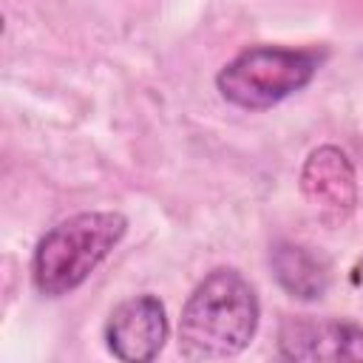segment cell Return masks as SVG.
Wrapping results in <instances>:
<instances>
[{
  "label": "cell",
  "mask_w": 363,
  "mask_h": 363,
  "mask_svg": "<svg viewBox=\"0 0 363 363\" xmlns=\"http://www.w3.org/2000/svg\"><path fill=\"white\" fill-rule=\"evenodd\" d=\"M286 360H363V326L337 318H286L278 329Z\"/></svg>",
  "instance_id": "8992f818"
},
{
  "label": "cell",
  "mask_w": 363,
  "mask_h": 363,
  "mask_svg": "<svg viewBox=\"0 0 363 363\" xmlns=\"http://www.w3.org/2000/svg\"><path fill=\"white\" fill-rule=\"evenodd\" d=\"M323 62V51L250 45L216 77L218 94L244 111H264L306 88Z\"/></svg>",
  "instance_id": "3957f363"
},
{
  "label": "cell",
  "mask_w": 363,
  "mask_h": 363,
  "mask_svg": "<svg viewBox=\"0 0 363 363\" xmlns=\"http://www.w3.org/2000/svg\"><path fill=\"white\" fill-rule=\"evenodd\" d=\"M261 318L252 284L233 267H218L187 298L179 318V354L184 360H224L241 354Z\"/></svg>",
  "instance_id": "6da1fadb"
},
{
  "label": "cell",
  "mask_w": 363,
  "mask_h": 363,
  "mask_svg": "<svg viewBox=\"0 0 363 363\" xmlns=\"http://www.w3.org/2000/svg\"><path fill=\"white\" fill-rule=\"evenodd\" d=\"M269 264L278 284L301 301H318L329 289V267L312 250L281 241L269 250Z\"/></svg>",
  "instance_id": "52a82bcc"
},
{
  "label": "cell",
  "mask_w": 363,
  "mask_h": 363,
  "mask_svg": "<svg viewBox=\"0 0 363 363\" xmlns=\"http://www.w3.org/2000/svg\"><path fill=\"white\" fill-rule=\"evenodd\" d=\"M128 233V218L116 210L77 213L51 227L31 261V281L40 295L60 298L82 286L91 272L116 250Z\"/></svg>",
  "instance_id": "7a4b0ae2"
},
{
  "label": "cell",
  "mask_w": 363,
  "mask_h": 363,
  "mask_svg": "<svg viewBox=\"0 0 363 363\" xmlns=\"http://www.w3.org/2000/svg\"><path fill=\"white\" fill-rule=\"evenodd\" d=\"M105 340L111 354L119 360H153L167 340V315L162 301L147 292L122 301L105 323Z\"/></svg>",
  "instance_id": "5b68a950"
},
{
  "label": "cell",
  "mask_w": 363,
  "mask_h": 363,
  "mask_svg": "<svg viewBox=\"0 0 363 363\" xmlns=\"http://www.w3.org/2000/svg\"><path fill=\"white\" fill-rule=\"evenodd\" d=\"M301 193L329 224L346 221L357 207V179L349 156L335 145L315 147L301 170Z\"/></svg>",
  "instance_id": "277c9868"
}]
</instances>
